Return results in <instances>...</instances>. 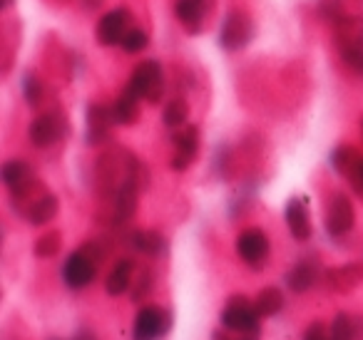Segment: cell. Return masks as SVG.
Returning <instances> with one entry per match:
<instances>
[{"mask_svg": "<svg viewBox=\"0 0 363 340\" xmlns=\"http://www.w3.org/2000/svg\"><path fill=\"white\" fill-rule=\"evenodd\" d=\"M127 90H130L137 100H147L150 105H157V102L162 100V95H164V75H162L160 62L142 60L140 65L132 70Z\"/></svg>", "mask_w": 363, "mask_h": 340, "instance_id": "1", "label": "cell"}, {"mask_svg": "<svg viewBox=\"0 0 363 340\" xmlns=\"http://www.w3.org/2000/svg\"><path fill=\"white\" fill-rule=\"evenodd\" d=\"M259 320H262V315L254 308V300H249L247 295H242V293L232 295L222 310V325L229 330H239V333L262 330Z\"/></svg>", "mask_w": 363, "mask_h": 340, "instance_id": "2", "label": "cell"}, {"mask_svg": "<svg viewBox=\"0 0 363 340\" xmlns=\"http://www.w3.org/2000/svg\"><path fill=\"white\" fill-rule=\"evenodd\" d=\"M254 38V21L249 18L247 11H232L227 13L219 30V45L227 52H237L247 47Z\"/></svg>", "mask_w": 363, "mask_h": 340, "instance_id": "3", "label": "cell"}, {"mask_svg": "<svg viewBox=\"0 0 363 340\" xmlns=\"http://www.w3.org/2000/svg\"><path fill=\"white\" fill-rule=\"evenodd\" d=\"M135 340H157L164 338L172 328V313L160 305H145L135 315Z\"/></svg>", "mask_w": 363, "mask_h": 340, "instance_id": "4", "label": "cell"}, {"mask_svg": "<svg viewBox=\"0 0 363 340\" xmlns=\"http://www.w3.org/2000/svg\"><path fill=\"white\" fill-rule=\"evenodd\" d=\"M130 21H132V13L127 8H115V11L105 13L95 28V40L105 47L120 45L127 33H130Z\"/></svg>", "mask_w": 363, "mask_h": 340, "instance_id": "5", "label": "cell"}, {"mask_svg": "<svg viewBox=\"0 0 363 340\" xmlns=\"http://www.w3.org/2000/svg\"><path fill=\"white\" fill-rule=\"evenodd\" d=\"M95 273H97V261L90 259L82 249H77L75 254L67 256L65 266H62V278L75 290L90 285L95 280Z\"/></svg>", "mask_w": 363, "mask_h": 340, "instance_id": "6", "label": "cell"}, {"mask_svg": "<svg viewBox=\"0 0 363 340\" xmlns=\"http://www.w3.org/2000/svg\"><path fill=\"white\" fill-rule=\"evenodd\" d=\"M65 130H67V125L62 122V117L57 115V112H45V115H40V117L33 120L28 135H30L33 144L40 147V149H45V147L55 144V142L65 135Z\"/></svg>", "mask_w": 363, "mask_h": 340, "instance_id": "7", "label": "cell"}, {"mask_svg": "<svg viewBox=\"0 0 363 340\" xmlns=\"http://www.w3.org/2000/svg\"><path fill=\"white\" fill-rule=\"evenodd\" d=\"M174 157H172V169L174 171H187L189 164L197 159L199 152V127L187 125L182 127L179 132L174 135Z\"/></svg>", "mask_w": 363, "mask_h": 340, "instance_id": "8", "label": "cell"}, {"mask_svg": "<svg viewBox=\"0 0 363 340\" xmlns=\"http://www.w3.org/2000/svg\"><path fill=\"white\" fill-rule=\"evenodd\" d=\"M209 11H212V0H177L174 3L177 21L192 35H199L204 30V21H207Z\"/></svg>", "mask_w": 363, "mask_h": 340, "instance_id": "9", "label": "cell"}, {"mask_svg": "<svg viewBox=\"0 0 363 340\" xmlns=\"http://www.w3.org/2000/svg\"><path fill=\"white\" fill-rule=\"evenodd\" d=\"M237 254L242 256L244 264L262 266L269 259V239L262 229H247L237 239Z\"/></svg>", "mask_w": 363, "mask_h": 340, "instance_id": "10", "label": "cell"}, {"mask_svg": "<svg viewBox=\"0 0 363 340\" xmlns=\"http://www.w3.org/2000/svg\"><path fill=\"white\" fill-rule=\"evenodd\" d=\"M356 224V211H353V204L348 196L336 194L331 199V206H328L326 214V229L331 236H343L353 229Z\"/></svg>", "mask_w": 363, "mask_h": 340, "instance_id": "11", "label": "cell"}, {"mask_svg": "<svg viewBox=\"0 0 363 340\" xmlns=\"http://www.w3.org/2000/svg\"><path fill=\"white\" fill-rule=\"evenodd\" d=\"M286 224H289V231L296 241H308L311 239V216H308V209H306V199H289L286 204Z\"/></svg>", "mask_w": 363, "mask_h": 340, "instance_id": "12", "label": "cell"}, {"mask_svg": "<svg viewBox=\"0 0 363 340\" xmlns=\"http://www.w3.org/2000/svg\"><path fill=\"white\" fill-rule=\"evenodd\" d=\"M115 125V115L105 105H90L87 107V142L100 144L110 137V127Z\"/></svg>", "mask_w": 363, "mask_h": 340, "instance_id": "13", "label": "cell"}, {"mask_svg": "<svg viewBox=\"0 0 363 340\" xmlns=\"http://www.w3.org/2000/svg\"><path fill=\"white\" fill-rule=\"evenodd\" d=\"M363 280V266L361 264H346L341 268H331L326 273V283L336 293H348Z\"/></svg>", "mask_w": 363, "mask_h": 340, "instance_id": "14", "label": "cell"}, {"mask_svg": "<svg viewBox=\"0 0 363 340\" xmlns=\"http://www.w3.org/2000/svg\"><path fill=\"white\" fill-rule=\"evenodd\" d=\"M137 194H140V186L132 181H122L115 189V224H125L135 216Z\"/></svg>", "mask_w": 363, "mask_h": 340, "instance_id": "15", "label": "cell"}, {"mask_svg": "<svg viewBox=\"0 0 363 340\" xmlns=\"http://www.w3.org/2000/svg\"><path fill=\"white\" fill-rule=\"evenodd\" d=\"M316 278H318V266L313 264V261H298V264L286 273V283L294 293L308 290L313 283H316Z\"/></svg>", "mask_w": 363, "mask_h": 340, "instance_id": "16", "label": "cell"}, {"mask_svg": "<svg viewBox=\"0 0 363 340\" xmlns=\"http://www.w3.org/2000/svg\"><path fill=\"white\" fill-rule=\"evenodd\" d=\"M336 42L338 47H358L363 45V21L353 16H343L336 23Z\"/></svg>", "mask_w": 363, "mask_h": 340, "instance_id": "17", "label": "cell"}, {"mask_svg": "<svg viewBox=\"0 0 363 340\" xmlns=\"http://www.w3.org/2000/svg\"><path fill=\"white\" fill-rule=\"evenodd\" d=\"M57 211H60V201H57V196L55 194H43L40 199L35 201V204L28 209V214H26V219L30 221L33 226H45V224H50L52 219L57 216Z\"/></svg>", "mask_w": 363, "mask_h": 340, "instance_id": "18", "label": "cell"}, {"mask_svg": "<svg viewBox=\"0 0 363 340\" xmlns=\"http://www.w3.org/2000/svg\"><path fill=\"white\" fill-rule=\"evenodd\" d=\"M132 271H135V264H132L130 259H122L115 264V268L110 271V276H107L105 280V288L110 295H122L127 288H130L132 283Z\"/></svg>", "mask_w": 363, "mask_h": 340, "instance_id": "19", "label": "cell"}, {"mask_svg": "<svg viewBox=\"0 0 363 340\" xmlns=\"http://www.w3.org/2000/svg\"><path fill=\"white\" fill-rule=\"evenodd\" d=\"M112 115H115V125H135L140 117V100L125 87V92L112 105Z\"/></svg>", "mask_w": 363, "mask_h": 340, "instance_id": "20", "label": "cell"}, {"mask_svg": "<svg viewBox=\"0 0 363 340\" xmlns=\"http://www.w3.org/2000/svg\"><path fill=\"white\" fill-rule=\"evenodd\" d=\"M132 249L145 256H164L167 241H164V236L157 234V231H135V234H132Z\"/></svg>", "mask_w": 363, "mask_h": 340, "instance_id": "21", "label": "cell"}, {"mask_svg": "<svg viewBox=\"0 0 363 340\" xmlns=\"http://www.w3.org/2000/svg\"><path fill=\"white\" fill-rule=\"evenodd\" d=\"M0 174H3V181H6L8 189H18V186H23V184H28V181L35 179V176H33V166L23 159L6 162Z\"/></svg>", "mask_w": 363, "mask_h": 340, "instance_id": "22", "label": "cell"}, {"mask_svg": "<svg viewBox=\"0 0 363 340\" xmlns=\"http://www.w3.org/2000/svg\"><path fill=\"white\" fill-rule=\"evenodd\" d=\"M254 308H257V313L262 315V318H272V315H277L279 310L284 308V293L277 285H267V288L254 298Z\"/></svg>", "mask_w": 363, "mask_h": 340, "instance_id": "23", "label": "cell"}, {"mask_svg": "<svg viewBox=\"0 0 363 340\" xmlns=\"http://www.w3.org/2000/svg\"><path fill=\"white\" fill-rule=\"evenodd\" d=\"M358 162H361V159H358L356 149H353V147H348V144L336 147V149H333V154H331V166L343 176L351 174V171L358 166Z\"/></svg>", "mask_w": 363, "mask_h": 340, "instance_id": "24", "label": "cell"}, {"mask_svg": "<svg viewBox=\"0 0 363 340\" xmlns=\"http://www.w3.org/2000/svg\"><path fill=\"white\" fill-rule=\"evenodd\" d=\"M187 117H189V105L177 97V100H172L169 105L164 107L162 120H164V125L169 127V130H182V127L187 125Z\"/></svg>", "mask_w": 363, "mask_h": 340, "instance_id": "25", "label": "cell"}, {"mask_svg": "<svg viewBox=\"0 0 363 340\" xmlns=\"http://www.w3.org/2000/svg\"><path fill=\"white\" fill-rule=\"evenodd\" d=\"M60 249H62V234L60 231H48V234H43L40 239L35 241L33 254H35L38 259H50V256L60 254Z\"/></svg>", "mask_w": 363, "mask_h": 340, "instance_id": "26", "label": "cell"}, {"mask_svg": "<svg viewBox=\"0 0 363 340\" xmlns=\"http://www.w3.org/2000/svg\"><path fill=\"white\" fill-rule=\"evenodd\" d=\"M331 340H353L356 338V323L348 313H338L331 320V330H328Z\"/></svg>", "mask_w": 363, "mask_h": 340, "instance_id": "27", "label": "cell"}, {"mask_svg": "<svg viewBox=\"0 0 363 340\" xmlns=\"http://www.w3.org/2000/svg\"><path fill=\"white\" fill-rule=\"evenodd\" d=\"M120 45L125 52H142L147 45H150V35H147V30H142V28H132Z\"/></svg>", "mask_w": 363, "mask_h": 340, "instance_id": "28", "label": "cell"}, {"mask_svg": "<svg viewBox=\"0 0 363 340\" xmlns=\"http://www.w3.org/2000/svg\"><path fill=\"white\" fill-rule=\"evenodd\" d=\"M43 92H45V87H43V82L38 80V77L28 75L26 82H23V95H26L28 105L30 107H38L43 102Z\"/></svg>", "mask_w": 363, "mask_h": 340, "instance_id": "29", "label": "cell"}, {"mask_svg": "<svg viewBox=\"0 0 363 340\" xmlns=\"http://www.w3.org/2000/svg\"><path fill=\"white\" fill-rule=\"evenodd\" d=\"M212 340H262V330H254V333H239V330L229 328H217L212 333Z\"/></svg>", "mask_w": 363, "mask_h": 340, "instance_id": "30", "label": "cell"}, {"mask_svg": "<svg viewBox=\"0 0 363 340\" xmlns=\"http://www.w3.org/2000/svg\"><path fill=\"white\" fill-rule=\"evenodd\" d=\"M341 57H343V62H346V65L351 67L353 72H358V75L363 77V45H358V47H343Z\"/></svg>", "mask_w": 363, "mask_h": 340, "instance_id": "31", "label": "cell"}, {"mask_svg": "<svg viewBox=\"0 0 363 340\" xmlns=\"http://www.w3.org/2000/svg\"><path fill=\"white\" fill-rule=\"evenodd\" d=\"M150 290H152V273L150 271H142L135 288H132V300H135V303H142V300L150 295Z\"/></svg>", "mask_w": 363, "mask_h": 340, "instance_id": "32", "label": "cell"}, {"mask_svg": "<svg viewBox=\"0 0 363 340\" xmlns=\"http://www.w3.org/2000/svg\"><path fill=\"white\" fill-rule=\"evenodd\" d=\"M303 340H331V338H328L326 325H323L321 320H313L306 328V333H303Z\"/></svg>", "mask_w": 363, "mask_h": 340, "instance_id": "33", "label": "cell"}, {"mask_svg": "<svg viewBox=\"0 0 363 340\" xmlns=\"http://www.w3.org/2000/svg\"><path fill=\"white\" fill-rule=\"evenodd\" d=\"M348 179H351V184H353V189L358 191V194L363 196V159L358 162V166L356 169L351 171V174H348Z\"/></svg>", "mask_w": 363, "mask_h": 340, "instance_id": "34", "label": "cell"}, {"mask_svg": "<svg viewBox=\"0 0 363 340\" xmlns=\"http://www.w3.org/2000/svg\"><path fill=\"white\" fill-rule=\"evenodd\" d=\"M75 340H97L95 333H90V330H80V333L75 335Z\"/></svg>", "mask_w": 363, "mask_h": 340, "instance_id": "35", "label": "cell"}, {"mask_svg": "<svg viewBox=\"0 0 363 340\" xmlns=\"http://www.w3.org/2000/svg\"><path fill=\"white\" fill-rule=\"evenodd\" d=\"M13 3H16V0H3V8H6V11H8V8H11Z\"/></svg>", "mask_w": 363, "mask_h": 340, "instance_id": "36", "label": "cell"}]
</instances>
